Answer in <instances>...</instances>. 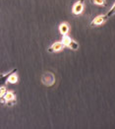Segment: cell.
I'll list each match as a JSON object with an SVG mask.
<instances>
[{"label": "cell", "mask_w": 115, "mask_h": 129, "mask_svg": "<svg viewBox=\"0 0 115 129\" xmlns=\"http://www.w3.org/2000/svg\"><path fill=\"white\" fill-rule=\"evenodd\" d=\"M69 30H70V27L67 23H61L60 26H59V32L62 36H66L68 35L69 33Z\"/></svg>", "instance_id": "7"}, {"label": "cell", "mask_w": 115, "mask_h": 129, "mask_svg": "<svg viewBox=\"0 0 115 129\" xmlns=\"http://www.w3.org/2000/svg\"><path fill=\"white\" fill-rule=\"evenodd\" d=\"M65 45L62 42H55V43L51 44V46L48 48V51L49 52H58V51H61L64 49Z\"/></svg>", "instance_id": "5"}, {"label": "cell", "mask_w": 115, "mask_h": 129, "mask_svg": "<svg viewBox=\"0 0 115 129\" xmlns=\"http://www.w3.org/2000/svg\"><path fill=\"white\" fill-rule=\"evenodd\" d=\"M0 99H1V103L6 104L8 107H12L16 103V96L13 91H7L5 96L3 98H0Z\"/></svg>", "instance_id": "1"}, {"label": "cell", "mask_w": 115, "mask_h": 129, "mask_svg": "<svg viewBox=\"0 0 115 129\" xmlns=\"http://www.w3.org/2000/svg\"><path fill=\"white\" fill-rule=\"evenodd\" d=\"M68 47L71 48V49H73V50H77L79 48V44H78V43H76L75 41H72V43L69 44Z\"/></svg>", "instance_id": "10"}, {"label": "cell", "mask_w": 115, "mask_h": 129, "mask_svg": "<svg viewBox=\"0 0 115 129\" xmlns=\"http://www.w3.org/2000/svg\"><path fill=\"white\" fill-rule=\"evenodd\" d=\"M106 15H107V17L109 18V17H111V16H113V15H115V3L112 5V7L109 9V11L106 13Z\"/></svg>", "instance_id": "11"}, {"label": "cell", "mask_w": 115, "mask_h": 129, "mask_svg": "<svg viewBox=\"0 0 115 129\" xmlns=\"http://www.w3.org/2000/svg\"><path fill=\"white\" fill-rule=\"evenodd\" d=\"M91 2L94 5H97V6H104L106 4L105 0H91Z\"/></svg>", "instance_id": "9"}, {"label": "cell", "mask_w": 115, "mask_h": 129, "mask_svg": "<svg viewBox=\"0 0 115 129\" xmlns=\"http://www.w3.org/2000/svg\"><path fill=\"white\" fill-rule=\"evenodd\" d=\"M17 72V69H13L12 72L10 73V75L8 76L7 78V82L10 83V84H16L18 82V75L16 74Z\"/></svg>", "instance_id": "6"}, {"label": "cell", "mask_w": 115, "mask_h": 129, "mask_svg": "<svg viewBox=\"0 0 115 129\" xmlns=\"http://www.w3.org/2000/svg\"><path fill=\"white\" fill-rule=\"evenodd\" d=\"M85 8V3H84V0H78L75 4L73 5L72 7V13L74 15H80L83 13Z\"/></svg>", "instance_id": "3"}, {"label": "cell", "mask_w": 115, "mask_h": 129, "mask_svg": "<svg viewBox=\"0 0 115 129\" xmlns=\"http://www.w3.org/2000/svg\"><path fill=\"white\" fill-rule=\"evenodd\" d=\"M6 93H7V89H6L5 87L2 85V86H1V88H0V98L4 97Z\"/></svg>", "instance_id": "12"}, {"label": "cell", "mask_w": 115, "mask_h": 129, "mask_svg": "<svg viewBox=\"0 0 115 129\" xmlns=\"http://www.w3.org/2000/svg\"><path fill=\"white\" fill-rule=\"evenodd\" d=\"M42 82L43 85H45L47 87L52 86L53 84L55 83V76L53 75L52 73H50V72H46V73H44L42 75Z\"/></svg>", "instance_id": "2"}, {"label": "cell", "mask_w": 115, "mask_h": 129, "mask_svg": "<svg viewBox=\"0 0 115 129\" xmlns=\"http://www.w3.org/2000/svg\"><path fill=\"white\" fill-rule=\"evenodd\" d=\"M107 19H108V17H107L106 14L105 15H98V16H96L94 20L91 22V26L92 27L101 26V25H103L105 22L107 21Z\"/></svg>", "instance_id": "4"}, {"label": "cell", "mask_w": 115, "mask_h": 129, "mask_svg": "<svg viewBox=\"0 0 115 129\" xmlns=\"http://www.w3.org/2000/svg\"><path fill=\"white\" fill-rule=\"evenodd\" d=\"M72 41H73V40H72L68 35H66V36H63L62 37V41H61V42L64 43V45H65V46H67V47H68V46H69V44L72 43Z\"/></svg>", "instance_id": "8"}]
</instances>
